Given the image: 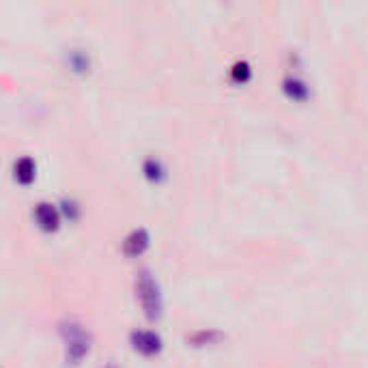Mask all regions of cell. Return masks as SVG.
<instances>
[{"mask_svg": "<svg viewBox=\"0 0 368 368\" xmlns=\"http://www.w3.org/2000/svg\"><path fill=\"white\" fill-rule=\"evenodd\" d=\"M218 338H220V334H218L215 330H203V332H198V334L192 336V343H196V345H207V343H213V340H218Z\"/></svg>", "mask_w": 368, "mask_h": 368, "instance_id": "obj_7", "label": "cell"}, {"mask_svg": "<svg viewBox=\"0 0 368 368\" xmlns=\"http://www.w3.org/2000/svg\"><path fill=\"white\" fill-rule=\"evenodd\" d=\"M131 347L143 353V355H155L162 351V338L158 332H151V330H138L131 334Z\"/></svg>", "mask_w": 368, "mask_h": 368, "instance_id": "obj_3", "label": "cell"}, {"mask_svg": "<svg viewBox=\"0 0 368 368\" xmlns=\"http://www.w3.org/2000/svg\"><path fill=\"white\" fill-rule=\"evenodd\" d=\"M147 244H149V235H147L145 228H133L123 242V250H125V254L136 256L147 248Z\"/></svg>", "mask_w": 368, "mask_h": 368, "instance_id": "obj_4", "label": "cell"}, {"mask_svg": "<svg viewBox=\"0 0 368 368\" xmlns=\"http://www.w3.org/2000/svg\"><path fill=\"white\" fill-rule=\"evenodd\" d=\"M61 334H63V340H65L67 360L71 364H78L88 353V347H90L88 332L80 324H76V321H67V324L61 326Z\"/></svg>", "mask_w": 368, "mask_h": 368, "instance_id": "obj_1", "label": "cell"}, {"mask_svg": "<svg viewBox=\"0 0 368 368\" xmlns=\"http://www.w3.org/2000/svg\"><path fill=\"white\" fill-rule=\"evenodd\" d=\"M136 291H138V297H141V304L145 308V314L149 319H158L162 312V295H160L158 283L153 280V275L147 269L138 273Z\"/></svg>", "mask_w": 368, "mask_h": 368, "instance_id": "obj_2", "label": "cell"}, {"mask_svg": "<svg viewBox=\"0 0 368 368\" xmlns=\"http://www.w3.org/2000/svg\"><path fill=\"white\" fill-rule=\"evenodd\" d=\"M35 218L43 228H54L59 224V211L50 203H39L35 207Z\"/></svg>", "mask_w": 368, "mask_h": 368, "instance_id": "obj_5", "label": "cell"}, {"mask_svg": "<svg viewBox=\"0 0 368 368\" xmlns=\"http://www.w3.org/2000/svg\"><path fill=\"white\" fill-rule=\"evenodd\" d=\"M248 73H250V69H248V65H246V63H237V65L233 67V76H235L237 80H246V78H248Z\"/></svg>", "mask_w": 368, "mask_h": 368, "instance_id": "obj_9", "label": "cell"}, {"mask_svg": "<svg viewBox=\"0 0 368 368\" xmlns=\"http://www.w3.org/2000/svg\"><path fill=\"white\" fill-rule=\"evenodd\" d=\"M145 170H147V174L149 177H160V172H162V166H160V162L158 160H147V164H145Z\"/></svg>", "mask_w": 368, "mask_h": 368, "instance_id": "obj_8", "label": "cell"}, {"mask_svg": "<svg viewBox=\"0 0 368 368\" xmlns=\"http://www.w3.org/2000/svg\"><path fill=\"white\" fill-rule=\"evenodd\" d=\"M108 368H117V366H108Z\"/></svg>", "mask_w": 368, "mask_h": 368, "instance_id": "obj_10", "label": "cell"}, {"mask_svg": "<svg viewBox=\"0 0 368 368\" xmlns=\"http://www.w3.org/2000/svg\"><path fill=\"white\" fill-rule=\"evenodd\" d=\"M32 174H35V164H32L30 158H22V160L16 162V177L20 181H30Z\"/></svg>", "mask_w": 368, "mask_h": 368, "instance_id": "obj_6", "label": "cell"}]
</instances>
